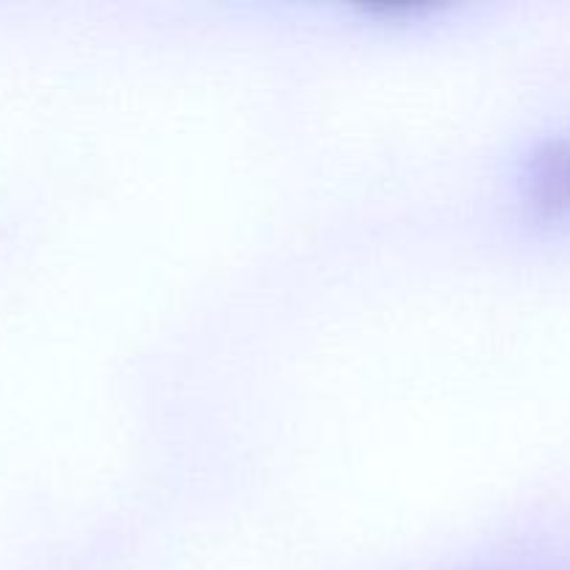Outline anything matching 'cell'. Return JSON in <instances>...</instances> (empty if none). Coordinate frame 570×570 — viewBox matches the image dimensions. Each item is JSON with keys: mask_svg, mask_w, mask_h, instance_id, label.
I'll return each instance as SVG.
<instances>
[{"mask_svg": "<svg viewBox=\"0 0 570 570\" xmlns=\"http://www.w3.org/2000/svg\"><path fill=\"white\" fill-rule=\"evenodd\" d=\"M523 184L534 206L543 212L570 209V139H546L523 167Z\"/></svg>", "mask_w": 570, "mask_h": 570, "instance_id": "cell-1", "label": "cell"}]
</instances>
